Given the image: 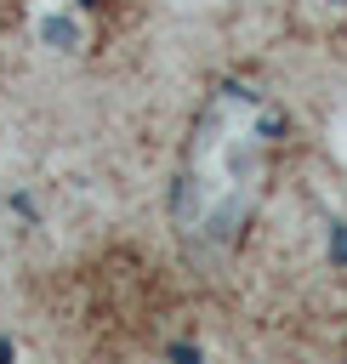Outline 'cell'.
Wrapping results in <instances>:
<instances>
[{
    "instance_id": "3",
    "label": "cell",
    "mask_w": 347,
    "mask_h": 364,
    "mask_svg": "<svg viewBox=\"0 0 347 364\" xmlns=\"http://www.w3.org/2000/svg\"><path fill=\"white\" fill-rule=\"evenodd\" d=\"M171 358L176 364H199V353H188V347H171Z\"/></svg>"
},
{
    "instance_id": "2",
    "label": "cell",
    "mask_w": 347,
    "mask_h": 364,
    "mask_svg": "<svg viewBox=\"0 0 347 364\" xmlns=\"http://www.w3.org/2000/svg\"><path fill=\"white\" fill-rule=\"evenodd\" d=\"M330 262H336V267H347V222H336V228H330Z\"/></svg>"
},
{
    "instance_id": "4",
    "label": "cell",
    "mask_w": 347,
    "mask_h": 364,
    "mask_svg": "<svg viewBox=\"0 0 347 364\" xmlns=\"http://www.w3.org/2000/svg\"><path fill=\"white\" fill-rule=\"evenodd\" d=\"M0 364H11V341L6 336H0Z\"/></svg>"
},
{
    "instance_id": "1",
    "label": "cell",
    "mask_w": 347,
    "mask_h": 364,
    "mask_svg": "<svg viewBox=\"0 0 347 364\" xmlns=\"http://www.w3.org/2000/svg\"><path fill=\"white\" fill-rule=\"evenodd\" d=\"M40 34H46L51 46H63V51H74V40H80V28H74L68 17H46V23H40Z\"/></svg>"
}]
</instances>
